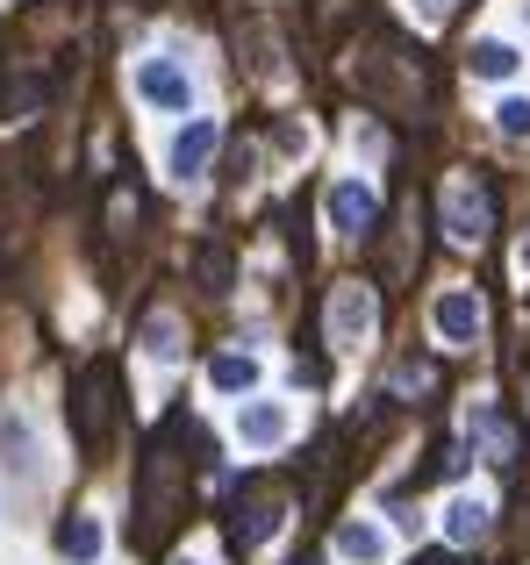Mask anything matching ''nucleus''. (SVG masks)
<instances>
[{"label":"nucleus","mask_w":530,"mask_h":565,"mask_svg":"<svg viewBox=\"0 0 530 565\" xmlns=\"http://www.w3.org/2000/svg\"><path fill=\"white\" fill-rule=\"evenodd\" d=\"M517 273L530 279V236H523V244H517Z\"/></svg>","instance_id":"22"},{"label":"nucleus","mask_w":530,"mask_h":565,"mask_svg":"<svg viewBox=\"0 0 530 565\" xmlns=\"http://www.w3.org/2000/svg\"><path fill=\"white\" fill-rule=\"evenodd\" d=\"M480 530H488V501H480V494H459V501L445 509V537H452V544H474Z\"/></svg>","instance_id":"14"},{"label":"nucleus","mask_w":530,"mask_h":565,"mask_svg":"<svg viewBox=\"0 0 530 565\" xmlns=\"http://www.w3.org/2000/svg\"><path fill=\"white\" fill-rule=\"evenodd\" d=\"M209 380L223 386V394H252V386H258V359H252V351H215Z\"/></svg>","instance_id":"13"},{"label":"nucleus","mask_w":530,"mask_h":565,"mask_svg":"<svg viewBox=\"0 0 530 565\" xmlns=\"http://www.w3.org/2000/svg\"><path fill=\"white\" fill-rule=\"evenodd\" d=\"M373 222H380V201L359 180H337L330 186V230L337 236H373Z\"/></svg>","instance_id":"6"},{"label":"nucleus","mask_w":530,"mask_h":565,"mask_svg":"<svg viewBox=\"0 0 530 565\" xmlns=\"http://www.w3.org/2000/svg\"><path fill=\"white\" fill-rule=\"evenodd\" d=\"M466 444H480L495 466H509V458H517V423H502L495 408H474L466 415Z\"/></svg>","instance_id":"11"},{"label":"nucleus","mask_w":530,"mask_h":565,"mask_svg":"<svg viewBox=\"0 0 530 565\" xmlns=\"http://www.w3.org/2000/svg\"><path fill=\"white\" fill-rule=\"evenodd\" d=\"M172 429L180 423H166V437L151 444V458H144V494H137V544L144 552H158L166 544V530H172V515H180V458H172Z\"/></svg>","instance_id":"1"},{"label":"nucleus","mask_w":530,"mask_h":565,"mask_svg":"<svg viewBox=\"0 0 530 565\" xmlns=\"http://www.w3.org/2000/svg\"><path fill=\"white\" fill-rule=\"evenodd\" d=\"M337 552H344L351 565H380V558H388V537H380L373 523H344V530H337Z\"/></svg>","instance_id":"15"},{"label":"nucleus","mask_w":530,"mask_h":565,"mask_svg":"<svg viewBox=\"0 0 530 565\" xmlns=\"http://www.w3.org/2000/svg\"><path fill=\"white\" fill-rule=\"evenodd\" d=\"M409 8H416L423 22H445V14H452V0H409Z\"/></svg>","instance_id":"21"},{"label":"nucleus","mask_w":530,"mask_h":565,"mask_svg":"<svg viewBox=\"0 0 530 565\" xmlns=\"http://www.w3.org/2000/svg\"><path fill=\"white\" fill-rule=\"evenodd\" d=\"M57 552H65V558H94V552H100V530L80 515V523H65V530H57Z\"/></svg>","instance_id":"17"},{"label":"nucleus","mask_w":530,"mask_h":565,"mask_svg":"<svg viewBox=\"0 0 530 565\" xmlns=\"http://www.w3.org/2000/svg\"><path fill=\"white\" fill-rule=\"evenodd\" d=\"M365 337H373V287H365V279H344V287L330 294V344L351 351V344H365Z\"/></svg>","instance_id":"3"},{"label":"nucleus","mask_w":530,"mask_h":565,"mask_svg":"<svg viewBox=\"0 0 530 565\" xmlns=\"http://www.w3.org/2000/svg\"><path fill=\"white\" fill-rule=\"evenodd\" d=\"M431 386H437V365H423V359L394 365V394H431Z\"/></svg>","instance_id":"18"},{"label":"nucleus","mask_w":530,"mask_h":565,"mask_svg":"<svg viewBox=\"0 0 530 565\" xmlns=\"http://www.w3.org/2000/svg\"><path fill=\"white\" fill-rule=\"evenodd\" d=\"M287 429H294V415L279 408V401H244V408H237V437L252 444V451H273V444H287Z\"/></svg>","instance_id":"9"},{"label":"nucleus","mask_w":530,"mask_h":565,"mask_svg":"<svg viewBox=\"0 0 530 565\" xmlns=\"http://www.w3.org/2000/svg\"><path fill=\"white\" fill-rule=\"evenodd\" d=\"M301 565H322V558H301Z\"/></svg>","instance_id":"24"},{"label":"nucleus","mask_w":530,"mask_h":565,"mask_svg":"<svg viewBox=\"0 0 530 565\" xmlns=\"http://www.w3.org/2000/svg\"><path fill=\"white\" fill-rule=\"evenodd\" d=\"M445 230L459 236V244H480V236H488V193H480L474 180H452V193H445Z\"/></svg>","instance_id":"8"},{"label":"nucleus","mask_w":530,"mask_h":565,"mask_svg":"<svg viewBox=\"0 0 530 565\" xmlns=\"http://www.w3.org/2000/svg\"><path fill=\"white\" fill-rule=\"evenodd\" d=\"M201 279H209V294H230V258H223V244H201Z\"/></svg>","instance_id":"20"},{"label":"nucleus","mask_w":530,"mask_h":565,"mask_svg":"<svg viewBox=\"0 0 530 565\" xmlns=\"http://www.w3.org/2000/svg\"><path fill=\"white\" fill-rule=\"evenodd\" d=\"M72 423H80V444L86 451H100L108 444V423H115V365L94 359L80 373V386H72Z\"/></svg>","instance_id":"2"},{"label":"nucleus","mask_w":530,"mask_h":565,"mask_svg":"<svg viewBox=\"0 0 530 565\" xmlns=\"http://www.w3.org/2000/svg\"><path fill=\"white\" fill-rule=\"evenodd\" d=\"M137 94L151 100V108H187V100H194V79H187L172 57H144L137 65Z\"/></svg>","instance_id":"7"},{"label":"nucleus","mask_w":530,"mask_h":565,"mask_svg":"<svg viewBox=\"0 0 530 565\" xmlns=\"http://www.w3.org/2000/svg\"><path fill=\"white\" fill-rule=\"evenodd\" d=\"M144 351H151V359H180V322H172L166 308L144 322Z\"/></svg>","instance_id":"16"},{"label":"nucleus","mask_w":530,"mask_h":565,"mask_svg":"<svg viewBox=\"0 0 530 565\" xmlns=\"http://www.w3.org/2000/svg\"><path fill=\"white\" fill-rule=\"evenodd\" d=\"M431 322H437L445 344H474V337L488 330V301H480L474 287H445V294H437V308H431Z\"/></svg>","instance_id":"4"},{"label":"nucleus","mask_w":530,"mask_h":565,"mask_svg":"<svg viewBox=\"0 0 530 565\" xmlns=\"http://www.w3.org/2000/svg\"><path fill=\"white\" fill-rule=\"evenodd\" d=\"M495 129H502V137H530V100L509 94L502 108H495Z\"/></svg>","instance_id":"19"},{"label":"nucleus","mask_w":530,"mask_h":565,"mask_svg":"<svg viewBox=\"0 0 530 565\" xmlns=\"http://www.w3.org/2000/svg\"><path fill=\"white\" fill-rule=\"evenodd\" d=\"M279 509H287V494H279V487H252V501H237V523H230L237 552H258V544L273 537V530H279Z\"/></svg>","instance_id":"5"},{"label":"nucleus","mask_w":530,"mask_h":565,"mask_svg":"<svg viewBox=\"0 0 530 565\" xmlns=\"http://www.w3.org/2000/svg\"><path fill=\"white\" fill-rule=\"evenodd\" d=\"M423 565H452V558H423Z\"/></svg>","instance_id":"23"},{"label":"nucleus","mask_w":530,"mask_h":565,"mask_svg":"<svg viewBox=\"0 0 530 565\" xmlns=\"http://www.w3.org/2000/svg\"><path fill=\"white\" fill-rule=\"evenodd\" d=\"M466 65L480 72V79H517V65H523V51L517 43H502V36H480L474 51H466Z\"/></svg>","instance_id":"12"},{"label":"nucleus","mask_w":530,"mask_h":565,"mask_svg":"<svg viewBox=\"0 0 530 565\" xmlns=\"http://www.w3.org/2000/svg\"><path fill=\"white\" fill-rule=\"evenodd\" d=\"M209 151H215V122L201 115V122H187L180 137H172V180H194V172H209Z\"/></svg>","instance_id":"10"}]
</instances>
